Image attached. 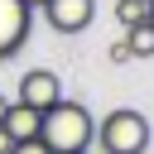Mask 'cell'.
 Wrapping results in <instances>:
<instances>
[{
    "label": "cell",
    "mask_w": 154,
    "mask_h": 154,
    "mask_svg": "<svg viewBox=\"0 0 154 154\" xmlns=\"http://www.w3.org/2000/svg\"><path fill=\"white\" fill-rule=\"evenodd\" d=\"M106 58H111L116 67H120V63H130V48H125V38H116V43L106 48Z\"/></svg>",
    "instance_id": "obj_9"
},
{
    "label": "cell",
    "mask_w": 154,
    "mask_h": 154,
    "mask_svg": "<svg viewBox=\"0 0 154 154\" xmlns=\"http://www.w3.org/2000/svg\"><path fill=\"white\" fill-rule=\"evenodd\" d=\"M149 29H154V5H149Z\"/></svg>",
    "instance_id": "obj_14"
},
{
    "label": "cell",
    "mask_w": 154,
    "mask_h": 154,
    "mask_svg": "<svg viewBox=\"0 0 154 154\" xmlns=\"http://www.w3.org/2000/svg\"><path fill=\"white\" fill-rule=\"evenodd\" d=\"M10 149H14V140H10L5 130H0V154H10Z\"/></svg>",
    "instance_id": "obj_11"
},
{
    "label": "cell",
    "mask_w": 154,
    "mask_h": 154,
    "mask_svg": "<svg viewBox=\"0 0 154 154\" xmlns=\"http://www.w3.org/2000/svg\"><path fill=\"white\" fill-rule=\"evenodd\" d=\"M91 135H96V125H91V111L82 101L63 96L58 106H48L38 116V140L48 154H82V149H91Z\"/></svg>",
    "instance_id": "obj_1"
},
{
    "label": "cell",
    "mask_w": 154,
    "mask_h": 154,
    "mask_svg": "<svg viewBox=\"0 0 154 154\" xmlns=\"http://www.w3.org/2000/svg\"><path fill=\"white\" fill-rule=\"evenodd\" d=\"M43 19L58 34H82L96 19V0H43Z\"/></svg>",
    "instance_id": "obj_5"
},
{
    "label": "cell",
    "mask_w": 154,
    "mask_h": 154,
    "mask_svg": "<svg viewBox=\"0 0 154 154\" xmlns=\"http://www.w3.org/2000/svg\"><path fill=\"white\" fill-rule=\"evenodd\" d=\"M125 48H130V58H154V29H149V19L135 24V29H125Z\"/></svg>",
    "instance_id": "obj_7"
},
{
    "label": "cell",
    "mask_w": 154,
    "mask_h": 154,
    "mask_svg": "<svg viewBox=\"0 0 154 154\" xmlns=\"http://www.w3.org/2000/svg\"><path fill=\"white\" fill-rule=\"evenodd\" d=\"M5 111H10V101H5V96H0V125H5Z\"/></svg>",
    "instance_id": "obj_12"
},
{
    "label": "cell",
    "mask_w": 154,
    "mask_h": 154,
    "mask_svg": "<svg viewBox=\"0 0 154 154\" xmlns=\"http://www.w3.org/2000/svg\"><path fill=\"white\" fill-rule=\"evenodd\" d=\"M14 101L43 116L48 106H58V101H63V77H58L53 67H29V72L19 77V96H14Z\"/></svg>",
    "instance_id": "obj_3"
},
{
    "label": "cell",
    "mask_w": 154,
    "mask_h": 154,
    "mask_svg": "<svg viewBox=\"0 0 154 154\" xmlns=\"http://www.w3.org/2000/svg\"><path fill=\"white\" fill-rule=\"evenodd\" d=\"M91 140L101 144V154H144V149H149V120H144L140 111L120 106V111H111V116L96 125Z\"/></svg>",
    "instance_id": "obj_2"
},
{
    "label": "cell",
    "mask_w": 154,
    "mask_h": 154,
    "mask_svg": "<svg viewBox=\"0 0 154 154\" xmlns=\"http://www.w3.org/2000/svg\"><path fill=\"white\" fill-rule=\"evenodd\" d=\"M10 154H48V149H43V140H19Z\"/></svg>",
    "instance_id": "obj_10"
},
{
    "label": "cell",
    "mask_w": 154,
    "mask_h": 154,
    "mask_svg": "<svg viewBox=\"0 0 154 154\" xmlns=\"http://www.w3.org/2000/svg\"><path fill=\"white\" fill-rule=\"evenodd\" d=\"M144 5H154V0H144Z\"/></svg>",
    "instance_id": "obj_15"
},
{
    "label": "cell",
    "mask_w": 154,
    "mask_h": 154,
    "mask_svg": "<svg viewBox=\"0 0 154 154\" xmlns=\"http://www.w3.org/2000/svg\"><path fill=\"white\" fill-rule=\"evenodd\" d=\"M82 154H91V149H82Z\"/></svg>",
    "instance_id": "obj_16"
},
{
    "label": "cell",
    "mask_w": 154,
    "mask_h": 154,
    "mask_svg": "<svg viewBox=\"0 0 154 154\" xmlns=\"http://www.w3.org/2000/svg\"><path fill=\"white\" fill-rule=\"evenodd\" d=\"M14 144L19 140H38V111H29V106H19V101H10V111H5V125H0Z\"/></svg>",
    "instance_id": "obj_6"
},
{
    "label": "cell",
    "mask_w": 154,
    "mask_h": 154,
    "mask_svg": "<svg viewBox=\"0 0 154 154\" xmlns=\"http://www.w3.org/2000/svg\"><path fill=\"white\" fill-rule=\"evenodd\" d=\"M116 19H120L125 29H135V24L149 19V5H144V0H116Z\"/></svg>",
    "instance_id": "obj_8"
},
{
    "label": "cell",
    "mask_w": 154,
    "mask_h": 154,
    "mask_svg": "<svg viewBox=\"0 0 154 154\" xmlns=\"http://www.w3.org/2000/svg\"><path fill=\"white\" fill-rule=\"evenodd\" d=\"M29 24H34V10H29L24 0H0V63L24 48Z\"/></svg>",
    "instance_id": "obj_4"
},
{
    "label": "cell",
    "mask_w": 154,
    "mask_h": 154,
    "mask_svg": "<svg viewBox=\"0 0 154 154\" xmlns=\"http://www.w3.org/2000/svg\"><path fill=\"white\" fill-rule=\"evenodd\" d=\"M24 5H29V10H38V5H43V0H24Z\"/></svg>",
    "instance_id": "obj_13"
}]
</instances>
